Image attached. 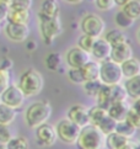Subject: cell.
<instances>
[{"mask_svg": "<svg viewBox=\"0 0 140 149\" xmlns=\"http://www.w3.org/2000/svg\"><path fill=\"white\" fill-rule=\"evenodd\" d=\"M46 67L53 72H58L63 69L62 65V56L58 52H52L46 57Z\"/></svg>", "mask_w": 140, "mask_h": 149, "instance_id": "27", "label": "cell"}, {"mask_svg": "<svg viewBox=\"0 0 140 149\" xmlns=\"http://www.w3.org/2000/svg\"><path fill=\"white\" fill-rule=\"evenodd\" d=\"M121 70L123 74V78H134L140 75V63L137 58H129V59L121 63Z\"/></svg>", "mask_w": 140, "mask_h": 149, "instance_id": "16", "label": "cell"}, {"mask_svg": "<svg viewBox=\"0 0 140 149\" xmlns=\"http://www.w3.org/2000/svg\"><path fill=\"white\" fill-rule=\"evenodd\" d=\"M129 141L130 139L121 136L119 133L112 132L105 137V147H107V149H121L124 147Z\"/></svg>", "mask_w": 140, "mask_h": 149, "instance_id": "18", "label": "cell"}, {"mask_svg": "<svg viewBox=\"0 0 140 149\" xmlns=\"http://www.w3.org/2000/svg\"><path fill=\"white\" fill-rule=\"evenodd\" d=\"M10 85V74L6 69L0 68V94Z\"/></svg>", "mask_w": 140, "mask_h": 149, "instance_id": "39", "label": "cell"}, {"mask_svg": "<svg viewBox=\"0 0 140 149\" xmlns=\"http://www.w3.org/2000/svg\"><path fill=\"white\" fill-rule=\"evenodd\" d=\"M68 78H69V80L74 84L81 85L84 83L81 72H80V69H78V68H70L68 70Z\"/></svg>", "mask_w": 140, "mask_h": 149, "instance_id": "37", "label": "cell"}, {"mask_svg": "<svg viewBox=\"0 0 140 149\" xmlns=\"http://www.w3.org/2000/svg\"><path fill=\"white\" fill-rule=\"evenodd\" d=\"M67 118L74 122L75 125H78L80 128L85 127L86 125H89V113H87V109L84 105H73L68 110V115Z\"/></svg>", "mask_w": 140, "mask_h": 149, "instance_id": "13", "label": "cell"}, {"mask_svg": "<svg viewBox=\"0 0 140 149\" xmlns=\"http://www.w3.org/2000/svg\"><path fill=\"white\" fill-rule=\"evenodd\" d=\"M129 106L130 105L127 102V100L113 101V102L110 105V107L107 109V115L117 122L123 121L125 118V115H127V111L129 109Z\"/></svg>", "mask_w": 140, "mask_h": 149, "instance_id": "15", "label": "cell"}, {"mask_svg": "<svg viewBox=\"0 0 140 149\" xmlns=\"http://www.w3.org/2000/svg\"><path fill=\"white\" fill-rule=\"evenodd\" d=\"M81 75L84 81L90 80H98V73H100V63L97 61H89L87 63L80 68Z\"/></svg>", "mask_w": 140, "mask_h": 149, "instance_id": "17", "label": "cell"}, {"mask_svg": "<svg viewBox=\"0 0 140 149\" xmlns=\"http://www.w3.org/2000/svg\"><path fill=\"white\" fill-rule=\"evenodd\" d=\"M80 27L84 35H89L94 38H98L105 32L106 24L103 19H101L96 14H87L82 17L80 22Z\"/></svg>", "mask_w": 140, "mask_h": 149, "instance_id": "6", "label": "cell"}, {"mask_svg": "<svg viewBox=\"0 0 140 149\" xmlns=\"http://www.w3.org/2000/svg\"><path fill=\"white\" fill-rule=\"evenodd\" d=\"M114 21H116V25L119 27L121 30L123 29H129V27H132L133 24H134V20H132L129 16H127V15L122 11V10H119L117 14H116V16H114Z\"/></svg>", "mask_w": 140, "mask_h": 149, "instance_id": "34", "label": "cell"}, {"mask_svg": "<svg viewBox=\"0 0 140 149\" xmlns=\"http://www.w3.org/2000/svg\"><path fill=\"white\" fill-rule=\"evenodd\" d=\"M33 4V0H12L10 4L11 9H19V10H30Z\"/></svg>", "mask_w": 140, "mask_h": 149, "instance_id": "38", "label": "cell"}, {"mask_svg": "<svg viewBox=\"0 0 140 149\" xmlns=\"http://www.w3.org/2000/svg\"><path fill=\"white\" fill-rule=\"evenodd\" d=\"M36 139L37 143L42 147H52L58 139L54 126L46 122L36 127Z\"/></svg>", "mask_w": 140, "mask_h": 149, "instance_id": "9", "label": "cell"}, {"mask_svg": "<svg viewBox=\"0 0 140 149\" xmlns=\"http://www.w3.org/2000/svg\"><path fill=\"white\" fill-rule=\"evenodd\" d=\"M9 9H10V6L8 4H4V3L0 1V22H3V21L6 20Z\"/></svg>", "mask_w": 140, "mask_h": 149, "instance_id": "41", "label": "cell"}, {"mask_svg": "<svg viewBox=\"0 0 140 149\" xmlns=\"http://www.w3.org/2000/svg\"><path fill=\"white\" fill-rule=\"evenodd\" d=\"M105 134L96 126L86 125L81 127L76 139L79 149H103L105 148Z\"/></svg>", "mask_w": 140, "mask_h": 149, "instance_id": "1", "label": "cell"}, {"mask_svg": "<svg viewBox=\"0 0 140 149\" xmlns=\"http://www.w3.org/2000/svg\"><path fill=\"white\" fill-rule=\"evenodd\" d=\"M16 112H17L16 110L0 102V123L10 125L11 122H14L16 117Z\"/></svg>", "mask_w": 140, "mask_h": 149, "instance_id": "28", "label": "cell"}, {"mask_svg": "<svg viewBox=\"0 0 140 149\" xmlns=\"http://www.w3.org/2000/svg\"><path fill=\"white\" fill-rule=\"evenodd\" d=\"M8 22L10 24H26L30 21V10H19V9H9Z\"/></svg>", "mask_w": 140, "mask_h": 149, "instance_id": "20", "label": "cell"}, {"mask_svg": "<svg viewBox=\"0 0 140 149\" xmlns=\"http://www.w3.org/2000/svg\"><path fill=\"white\" fill-rule=\"evenodd\" d=\"M95 3L97 9L102 10V11H108L116 6L114 0H95Z\"/></svg>", "mask_w": 140, "mask_h": 149, "instance_id": "40", "label": "cell"}, {"mask_svg": "<svg viewBox=\"0 0 140 149\" xmlns=\"http://www.w3.org/2000/svg\"><path fill=\"white\" fill-rule=\"evenodd\" d=\"M110 94H111V99L112 102L113 101H123L127 100V93L122 84H114V85H110Z\"/></svg>", "mask_w": 140, "mask_h": 149, "instance_id": "31", "label": "cell"}, {"mask_svg": "<svg viewBox=\"0 0 140 149\" xmlns=\"http://www.w3.org/2000/svg\"><path fill=\"white\" fill-rule=\"evenodd\" d=\"M40 20V32L43 41L47 45H51L57 37L63 32V25L62 21L57 17H43L38 15Z\"/></svg>", "mask_w": 140, "mask_h": 149, "instance_id": "4", "label": "cell"}, {"mask_svg": "<svg viewBox=\"0 0 140 149\" xmlns=\"http://www.w3.org/2000/svg\"><path fill=\"white\" fill-rule=\"evenodd\" d=\"M12 67V62L11 59H9V58H4L3 59V63H1V65H0V68H3V69H6V70H10V68Z\"/></svg>", "mask_w": 140, "mask_h": 149, "instance_id": "42", "label": "cell"}, {"mask_svg": "<svg viewBox=\"0 0 140 149\" xmlns=\"http://www.w3.org/2000/svg\"><path fill=\"white\" fill-rule=\"evenodd\" d=\"M81 85H82L85 94L87 95V96L96 97V95H97L102 83L100 80H90V81H84Z\"/></svg>", "mask_w": 140, "mask_h": 149, "instance_id": "33", "label": "cell"}, {"mask_svg": "<svg viewBox=\"0 0 140 149\" xmlns=\"http://www.w3.org/2000/svg\"><path fill=\"white\" fill-rule=\"evenodd\" d=\"M103 38L108 42L111 47H113V46H117V45H121L123 42H125L127 36L121 29H113V30H110L108 32H106Z\"/></svg>", "mask_w": 140, "mask_h": 149, "instance_id": "24", "label": "cell"}, {"mask_svg": "<svg viewBox=\"0 0 140 149\" xmlns=\"http://www.w3.org/2000/svg\"><path fill=\"white\" fill-rule=\"evenodd\" d=\"M65 61H67V64L70 68H78L80 69L85 63H87L90 61V53L82 51L81 48L79 47H73L67 52V56H65Z\"/></svg>", "mask_w": 140, "mask_h": 149, "instance_id": "11", "label": "cell"}, {"mask_svg": "<svg viewBox=\"0 0 140 149\" xmlns=\"http://www.w3.org/2000/svg\"><path fill=\"white\" fill-rule=\"evenodd\" d=\"M123 88H124L128 97L133 100L140 99V75L127 79Z\"/></svg>", "mask_w": 140, "mask_h": 149, "instance_id": "19", "label": "cell"}, {"mask_svg": "<svg viewBox=\"0 0 140 149\" xmlns=\"http://www.w3.org/2000/svg\"><path fill=\"white\" fill-rule=\"evenodd\" d=\"M98 80L105 85H114L121 84L123 80V74L121 70V65L118 63L112 62L111 59H106L100 63V73Z\"/></svg>", "mask_w": 140, "mask_h": 149, "instance_id": "5", "label": "cell"}, {"mask_svg": "<svg viewBox=\"0 0 140 149\" xmlns=\"http://www.w3.org/2000/svg\"><path fill=\"white\" fill-rule=\"evenodd\" d=\"M26 96L19 89L17 85H9V86L0 94V102L9 106L17 111L24 106Z\"/></svg>", "mask_w": 140, "mask_h": 149, "instance_id": "8", "label": "cell"}, {"mask_svg": "<svg viewBox=\"0 0 140 149\" xmlns=\"http://www.w3.org/2000/svg\"><path fill=\"white\" fill-rule=\"evenodd\" d=\"M54 128L57 132V137L62 142L67 144H75L80 132V127L78 125H75L68 118H63L58 122Z\"/></svg>", "mask_w": 140, "mask_h": 149, "instance_id": "7", "label": "cell"}, {"mask_svg": "<svg viewBox=\"0 0 140 149\" xmlns=\"http://www.w3.org/2000/svg\"><path fill=\"white\" fill-rule=\"evenodd\" d=\"M67 3H70V4H80V3H82L84 0H65Z\"/></svg>", "mask_w": 140, "mask_h": 149, "instance_id": "44", "label": "cell"}, {"mask_svg": "<svg viewBox=\"0 0 140 149\" xmlns=\"http://www.w3.org/2000/svg\"><path fill=\"white\" fill-rule=\"evenodd\" d=\"M135 102L133 105L129 106V109L127 111V115H125V118L124 121L128 122L129 125H132L134 128H139L140 127V113H139V99L138 100H134Z\"/></svg>", "mask_w": 140, "mask_h": 149, "instance_id": "22", "label": "cell"}, {"mask_svg": "<svg viewBox=\"0 0 140 149\" xmlns=\"http://www.w3.org/2000/svg\"><path fill=\"white\" fill-rule=\"evenodd\" d=\"M132 57H133V47L128 41L123 42L121 45L113 46L111 48L110 59L114 63H118V64H121V63H123Z\"/></svg>", "mask_w": 140, "mask_h": 149, "instance_id": "12", "label": "cell"}, {"mask_svg": "<svg viewBox=\"0 0 140 149\" xmlns=\"http://www.w3.org/2000/svg\"><path fill=\"white\" fill-rule=\"evenodd\" d=\"M130 0H114V4L117 5V6H123V5H125L127 3H129Z\"/></svg>", "mask_w": 140, "mask_h": 149, "instance_id": "43", "label": "cell"}, {"mask_svg": "<svg viewBox=\"0 0 140 149\" xmlns=\"http://www.w3.org/2000/svg\"><path fill=\"white\" fill-rule=\"evenodd\" d=\"M12 137H14L12 136V131L10 130L9 125L0 123V143L5 146Z\"/></svg>", "mask_w": 140, "mask_h": 149, "instance_id": "36", "label": "cell"}, {"mask_svg": "<svg viewBox=\"0 0 140 149\" xmlns=\"http://www.w3.org/2000/svg\"><path fill=\"white\" fill-rule=\"evenodd\" d=\"M96 101H97V106H100L101 109L107 111V109L112 104V99L110 94V85H105V84L101 85L98 93L96 95Z\"/></svg>", "mask_w": 140, "mask_h": 149, "instance_id": "23", "label": "cell"}, {"mask_svg": "<svg viewBox=\"0 0 140 149\" xmlns=\"http://www.w3.org/2000/svg\"><path fill=\"white\" fill-rule=\"evenodd\" d=\"M43 85H44V80H43L42 74L36 69L31 68L21 74L17 86L25 96L28 97L38 95L42 91Z\"/></svg>", "mask_w": 140, "mask_h": 149, "instance_id": "2", "label": "cell"}, {"mask_svg": "<svg viewBox=\"0 0 140 149\" xmlns=\"http://www.w3.org/2000/svg\"><path fill=\"white\" fill-rule=\"evenodd\" d=\"M0 30H1V29H0Z\"/></svg>", "mask_w": 140, "mask_h": 149, "instance_id": "46", "label": "cell"}, {"mask_svg": "<svg viewBox=\"0 0 140 149\" xmlns=\"http://www.w3.org/2000/svg\"><path fill=\"white\" fill-rule=\"evenodd\" d=\"M116 123H117V121H114L113 118H111L108 115H106L103 118H102V121L97 125V128H98L102 133H103L105 136H107V134H110V133L114 132Z\"/></svg>", "mask_w": 140, "mask_h": 149, "instance_id": "30", "label": "cell"}, {"mask_svg": "<svg viewBox=\"0 0 140 149\" xmlns=\"http://www.w3.org/2000/svg\"><path fill=\"white\" fill-rule=\"evenodd\" d=\"M122 11L132 20H138L140 17V3L138 0H130L129 3L122 6Z\"/></svg>", "mask_w": 140, "mask_h": 149, "instance_id": "25", "label": "cell"}, {"mask_svg": "<svg viewBox=\"0 0 140 149\" xmlns=\"http://www.w3.org/2000/svg\"><path fill=\"white\" fill-rule=\"evenodd\" d=\"M87 113H89V125L97 127V125L102 121V118L107 115V111L96 105L94 107L87 109Z\"/></svg>", "mask_w": 140, "mask_h": 149, "instance_id": "26", "label": "cell"}, {"mask_svg": "<svg viewBox=\"0 0 140 149\" xmlns=\"http://www.w3.org/2000/svg\"><path fill=\"white\" fill-rule=\"evenodd\" d=\"M5 33L8 38L12 42H25L30 36V29L28 25L26 24H10L5 26Z\"/></svg>", "mask_w": 140, "mask_h": 149, "instance_id": "10", "label": "cell"}, {"mask_svg": "<svg viewBox=\"0 0 140 149\" xmlns=\"http://www.w3.org/2000/svg\"><path fill=\"white\" fill-rule=\"evenodd\" d=\"M111 48L110 43L105 38L98 37L95 40V43L92 46V49L90 52V56H92L95 58V61L97 62H103L106 59H110L111 54Z\"/></svg>", "mask_w": 140, "mask_h": 149, "instance_id": "14", "label": "cell"}, {"mask_svg": "<svg viewBox=\"0 0 140 149\" xmlns=\"http://www.w3.org/2000/svg\"><path fill=\"white\" fill-rule=\"evenodd\" d=\"M40 16L43 17H57L59 16V4L57 0H44L41 5Z\"/></svg>", "mask_w": 140, "mask_h": 149, "instance_id": "21", "label": "cell"}, {"mask_svg": "<svg viewBox=\"0 0 140 149\" xmlns=\"http://www.w3.org/2000/svg\"><path fill=\"white\" fill-rule=\"evenodd\" d=\"M5 149H30V144L25 137H12L5 144Z\"/></svg>", "mask_w": 140, "mask_h": 149, "instance_id": "32", "label": "cell"}, {"mask_svg": "<svg viewBox=\"0 0 140 149\" xmlns=\"http://www.w3.org/2000/svg\"><path fill=\"white\" fill-rule=\"evenodd\" d=\"M114 132L119 133L121 136L128 138V139H130V138H132L134 134H135L137 128H134L132 125H129L128 122H125L124 120H123V121H118L117 123H116Z\"/></svg>", "mask_w": 140, "mask_h": 149, "instance_id": "29", "label": "cell"}, {"mask_svg": "<svg viewBox=\"0 0 140 149\" xmlns=\"http://www.w3.org/2000/svg\"><path fill=\"white\" fill-rule=\"evenodd\" d=\"M95 40L96 38H94V37H91L89 35H82V36H80L78 40V47L81 48L82 51L90 53L91 49H92L94 43H95Z\"/></svg>", "mask_w": 140, "mask_h": 149, "instance_id": "35", "label": "cell"}, {"mask_svg": "<svg viewBox=\"0 0 140 149\" xmlns=\"http://www.w3.org/2000/svg\"><path fill=\"white\" fill-rule=\"evenodd\" d=\"M0 1H1V3H4V4H8L9 6H10V4H11V1H12V0H0Z\"/></svg>", "mask_w": 140, "mask_h": 149, "instance_id": "45", "label": "cell"}, {"mask_svg": "<svg viewBox=\"0 0 140 149\" xmlns=\"http://www.w3.org/2000/svg\"><path fill=\"white\" fill-rule=\"evenodd\" d=\"M52 115V106L48 101H38L30 105L25 112L26 123L31 128L41 126L42 123H46L48 118Z\"/></svg>", "mask_w": 140, "mask_h": 149, "instance_id": "3", "label": "cell"}]
</instances>
